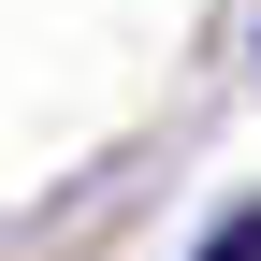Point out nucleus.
<instances>
[{
  "label": "nucleus",
  "mask_w": 261,
  "mask_h": 261,
  "mask_svg": "<svg viewBox=\"0 0 261 261\" xmlns=\"http://www.w3.org/2000/svg\"><path fill=\"white\" fill-rule=\"evenodd\" d=\"M203 261H261V203H247V218H218V232H203Z\"/></svg>",
  "instance_id": "1"
}]
</instances>
